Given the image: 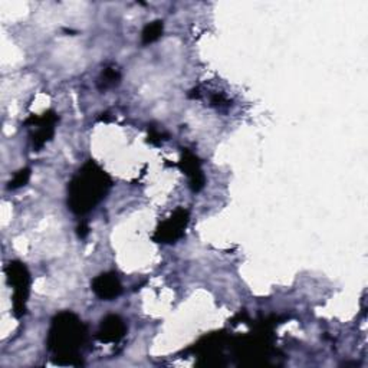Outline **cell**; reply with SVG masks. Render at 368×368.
Instances as JSON below:
<instances>
[{
    "label": "cell",
    "instance_id": "obj_1",
    "mask_svg": "<svg viewBox=\"0 0 368 368\" xmlns=\"http://www.w3.org/2000/svg\"><path fill=\"white\" fill-rule=\"evenodd\" d=\"M87 330L82 321L72 313H60L52 321L48 345L55 361L64 365L81 364V347L85 341Z\"/></svg>",
    "mask_w": 368,
    "mask_h": 368
},
{
    "label": "cell",
    "instance_id": "obj_2",
    "mask_svg": "<svg viewBox=\"0 0 368 368\" xmlns=\"http://www.w3.org/2000/svg\"><path fill=\"white\" fill-rule=\"evenodd\" d=\"M109 188L111 178L91 160L70 183L68 206L75 215H85L105 197Z\"/></svg>",
    "mask_w": 368,
    "mask_h": 368
},
{
    "label": "cell",
    "instance_id": "obj_3",
    "mask_svg": "<svg viewBox=\"0 0 368 368\" xmlns=\"http://www.w3.org/2000/svg\"><path fill=\"white\" fill-rule=\"evenodd\" d=\"M8 276L9 282L13 286L15 315L22 317L25 315V303L29 292V274L22 264L13 262L8 268Z\"/></svg>",
    "mask_w": 368,
    "mask_h": 368
},
{
    "label": "cell",
    "instance_id": "obj_4",
    "mask_svg": "<svg viewBox=\"0 0 368 368\" xmlns=\"http://www.w3.org/2000/svg\"><path fill=\"white\" fill-rule=\"evenodd\" d=\"M188 223H189V212L184 209H177L171 217H168L166 222H163L158 226L153 239L158 243H174L177 239L183 236Z\"/></svg>",
    "mask_w": 368,
    "mask_h": 368
},
{
    "label": "cell",
    "instance_id": "obj_5",
    "mask_svg": "<svg viewBox=\"0 0 368 368\" xmlns=\"http://www.w3.org/2000/svg\"><path fill=\"white\" fill-rule=\"evenodd\" d=\"M91 288L94 291V293L101 298L102 301H112L117 296H119V293L122 292V286L121 282L117 276V274L114 272H105L98 275L92 283Z\"/></svg>",
    "mask_w": 368,
    "mask_h": 368
},
{
    "label": "cell",
    "instance_id": "obj_6",
    "mask_svg": "<svg viewBox=\"0 0 368 368\" xmlns=\"http://www.w3.org/2000/svg\"><path fill=\"white\" fill-rule=\"evenodd\" d=\"M127 334V327L118 315H108L101 321L97 338L101 342H117Z\"/></svg>",
    "mask_w": 368,
    "mask_h": 368
},
{
    "label": "cell",
    "instance_id": "obj_7",
    "mask_svg": "<svg viewBox=\"0 0 368 368\" xmlns=\"http://www.w3.org/2000/svg\"><path fill=\"white\" fill-rule=\"evenodd\" d=\"M180 167L183 168V171L186 173L190 178V188L193 192H200L205 188V175L203 171L200 168V163L197 160V157L190 153V151H184Z\"/></svg>",
    "mask_w": 368,
    "mask_h": 368
},
{
    "label": "cell",
    "instance_id": "obj_8",
    "mask_svg": "<svg viewBox=\"0 0 368 368\" xmlns=\"http://www.w3.org/2000/svg\"><path fill=\"white\" fill-rule=\"evenodd\" d=\"M121 80L119 71L115 67H108L102 71L101 77H99V88L101 90H108L115 87Z\"/></svg>",
    "mask_w": 368,
    "mask_h": 368
},
{
    "label": "cell",
    "instance_id": "obj_9",
    "mask_svg": "<svg viewBox=\"0 0 368 368\" xmlns=\"http://www.w3.org/2000/svg\"><path fill=\"white\" fill-rule=\"evenodd\" d=\"M163 33V22L161 21H154L151 23H148L141 35V40L144 45H148L154 40H157Z\"/></svg>",
    "mask_w": 368,
    "mask_h": 368
},
{
    "label": "cell",
    "instance_id": "obj_10",
    "mask_svg": "<svg viewBox=\"0 0 368 368\" xmlns=\"http://www.w3.org/2000/svg\"><path fill=\"white\" fill-rule=\"evenodd\" d=\"M31 177V170L29 168H23L19 173H16V175L13 177V180L9 183V189H19L28 183Z\"/></svg>",
    "mask_w": 368,
    "mask_h": 368
},
{
    "label": "cell",
    "instance_id": "obj_11",
    "mask_svg": "<svg viewBox=\"0 0 368 368\" xmlns=\"http://www.w3.org/2000/svg\"><path fill=\"white\" fill-rule=\"evenodd\" d=\"M78 234H80L81 237H85V236L88 234V227L84 226V224H81V226L78 227Z\"/></svg>",
    "mask_w": 368,
    "mask_h": 368
}]
</instances>
